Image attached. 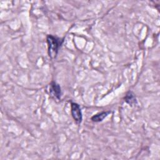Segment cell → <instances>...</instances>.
Here are the masks:
<instances>
[{
  "label": "cell",
  "instance_id": "obj_2",
  "mask_svg": "<svg viewBox=\"0 0 160 160\" xmlns=\"http://www.w3.org/2000/svg\"><path fill=\"white\" fill-rule=\"evenodd\" d=\"M71 112L72 118L77 124H80L82 119V112L79 105L76 102H72L71 104Z\"/></svg>",
  "mask_w": 160,
  "mask_h": 160
},
{
  "label": "cell",
  "instance_id": "obj_4",
  "mask_svg": "<svg viewBox=\"0 0 160 160\" xmlns=\"http://www.w3.org/2000/svg\"><path fill=\"white\" fill-rule=\"evenodd\" d=\"M111 113V111H102L98 114H96L91 117V121L95 122H98L102 121L105 118L108 116L109 114Z\"/></svg>",
  "mask_w": 160,
  "mask_h": 160
},
{
  "label": "cell",
  "instance_id": "obj_3",
  "mask_svg": "<svg viewBox=\"0 0 160 160\" xmlns=\"http://www.w3.org/2000/svg\"><path fill=\"white\" fill-rule=\"evenodd\" d=\"M49 91L50 96L56 100H59L61 96V89L60 86L54 81H51L49 84Z\"/></svg>",
  "mask_w": 160,
  "mask_h": 160
},
{
  "label": "cell",
  "instance_id": "obj_5",
  "mask_svg": "<svg viewBox=\"0 0 160 160\" xmlns=\"http://www.w3.org/2000/svg\"><path fill=\"white\" fill-rule=\"evenodd\" d=\"M124 101L128 104H129V106H131L136 104V103H137L136 96L132 91H129L126 93V94L124 97Z\"/></svg>",
  "mask_w": 160,
  "mask_h": 160
},
{
  "label": "cell",
  "instance_id": "obj_1",
  "mask_svg": "<svg viewBox=\"0 0 160 160\" xmlns=\"http://www.w3.org/2000/svg\"><path fill=\"white\" fill-rule=\"evenodd\" d=\"M46 40L48 47V55L50 58L54 59L56 58L58 50L62 45L64 40L63 39L51 34L47 36Z\"/></svg>",
  "mask_w": 160,
  "mask_h": 160
}]
</instances>
